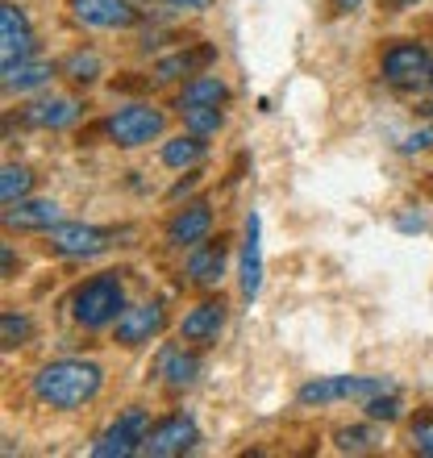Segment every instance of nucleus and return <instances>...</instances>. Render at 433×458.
<instances>
[{
    "instance_id": "nucleus-1",
    "label": "nucleus",
    "mask_w": 433,
    "mask_h": 458,
    "mask_svg": "<svg viewBox=\"0 0 433 458\" xmlns=\"http://www.w3.org/2000/svg\"><path fill=\"white\" fill-rule=\"evenodd\" d=\"M100 384H105V371L97 362L59 359V362H47L34 375V396L42 404H50V409H80L88 400H97Z\"/></svg>"
},
{
    "instance_id": "nucleus-2",
    "label": "nucleus",
    "mask_w": 433,
    "mask_h": 458,
    "mask_svg": "<svg viewBox=\"0 0 433 458\" xmlns=\"http://www.w3.org/2000/svg\"><path fill=\"white\" fill-rule=\"evenodd\" d=\"M121 313H125V288L117 276H92L72 292V317L84 329L117 326Z\"/></svg>"
},
{
    "instance_id": "nucleus-3",
    "label": "nucleus",
    "mask_w": 433,
    "mask_h": 458,
    "mask_svg": "<svg viewBox=\"0 0 433 458\" xmlns=\"http://www.w3.org/2000/svg\"><path fill=\"white\" fill-rule=\"evenodd\" d=\"M163 130H167V117H163V109L146 105V100H138V105H125V109H117L113 117L105 121V138H108V142H117V146H125V150L155 142Z\"/></svg>"
},
{
    "instance_id": "nucleus-4",
    "label": "nucleus",
    "mask_w": 433,
    "mask_h": 458,
    "mask_svg": "<svg viewBox=\"0 0 433 458\" xmlns=\"http://www.w3.org/2000/svg\"><path fill=\"white\" fill-rule=\"evenodd\" d=\"M379 392H392V384L379 375H325V379L304 384L296 400L301 404H334V400H371Z\"/></svg>"
},
{
    "instance_id": "nucleus-5",
    "label": "nucleus",
    "mask_w": 433,
    "mask_h": 458,
    "mask_svg": "<svg viewBox=\"0 0 433 458\" xmlns=\"http://www.w3.org/2000/svg\"><path fill=\"white\" fill-rule=\"evenodd\" d=\"M146 434H150V412L146 409H125L117 421L97 437L92 454L97 458H130L146 446Z\"/></svg>"
},
{
    "instance_id": "nucleus-6",
    "label": "nucleus",
    "mask_w": 433,
    "mask_h": 458,
    "mask_svg": "<svg viewBox=\"0 0 433 458\" xmlns=\"http://www.w3.org/2000/svg\"><path fill=\"white\" fill-rule=\"evenodd\" d=\"M433 75V55L421 42H396L384 50V80L392 88H417Z\"/></svg>"
},
{
    "instance_id": "nucleus-7",
    "label": "nucleus",
    "mask_w": 433,
    "mask_h": 458,
    "mask_svg": "<svg viewBox=\"0 0 433 458\" xmlns=\"http://www.w3.org/2000/svg\"><path fill=\"white\" fill-rule=\"evenodd\" d=\"M50 246L63 254V259H97L113 246V233L100 225H84V221H72V225H55L50 229Z\"/></svg>"
},
{
    "instance_id": "nucleus-8",
    "label": "nucleus",
    "mask_w": 433,
    "mask_h": 458,
    "mask_svg": "<svg viewBox=\"0 0 433 458\" xmlns=\"http://www.w3.org/2000/svg\"><path fill=\"white\" fill-rule=\"evenodd\" d=\"M200 442V434H196V421L192 417H167V421L150 425V434H146V446L142 454L150 458H175V454H188V450Z\"/></svg>"
},
{
    "instance_id": "nucleus-9",
    "label": "nucleus",
    "mask_w": 433,
    "mask_h": 458,
    "mask_svg": "<svg viewBox=\"0 0 433 458\" xmlns=\"http://www.w3.org/2000/svg\"><path fill=\"white\" fill-rule=\"evenodd\" d=\"M167 326V313H163V304H125V313L117 317V334L121 346H146L150 338H158Z\"/></svg>"
},
{
    "instance_id": "nucleus-10",
    "label": "nucleus",
    "mask_w": 433,
    "mask_h": 458,
    "mask_svg": "<svg viewBox=\"0 0 433 458\" xmlns=\"http://www.w3.org/2000/svg\"><path fill=\"white\" fill-rule=\"evenodd\" d=\"M75 21L92 25V30H130L138 25V9L130 0H67Z\"/></svg>"
},
{
    "instance_id": "nucleus-11",
    "label": "nucleus",
    "mask_w": 433,
    "mask_h": 458,
    "mask_svg": "<svg viewBox=\"0 0 433 458\" xmlns=\"http://www.w3.org/2000/svg\"><path fill=\"white\" fill-rule=\"evenodd\" d=\"M213 229V205L208 200H188L183 208H175L167 221V242L171 246H200Z\"/></svg>"
},
{
    "instance_id": "nucleus-12",
    "label": "nucleus",
    "mask_w": 433,
    "mask_h": 458,
    "mask_svg": "<svg viewBox=\"0 0 433 458\" xmlns=\"http://www.w3.org/2000/svg\"><path fill=\"white\" fill-rule=\"evenodd\" d=\"M30 50H34V30H30V17L21 13V4L4 0V4H0V59H4V63L30 59Z\"/></svg>"
},
{
    "instance_id": "nucleus-13",
    "label": "nucleus",
    "mask_w": 433,
    "mask_h": 458,
    "mask_svg": "<svg viewBox=\"0 0 433 458\" xmlns=\"http://www.w3.org/2000/svg\"><path fill=\"white\" fill-rule=\"evenodd\" d=\"M225 259H229L225 238H216V242L205 238L188 254V279H192L196 288H213V284H221V276H225Z\"/></svg>"
},
{
    "instance_id": "nucleus-14",
    "label": "nucleus",
    "mask_w": 433,
    "mask_h": 458,
    "mask_svg": "<svg viewBox=\"0 0 433 458\" xmlns=\"http://www.w3.org/2000/svg\"><path fill=\"white\" fill-rule=\"evenodd\" d=\"M242 296L254 301L263 292V238H259V213L246 217V233H242Z\"/></svg>"
},
{
    "instance_id": "nucleus-15",
    "label": "nucleus",
    "mask_w": 433,
    "mask_h": 458,
    "mask_svg": "<svg viewBox=\"0 0 433 458\" xmlns=\"http://www.w3.org/2000/svg\"><path fill=\"white\" fill-rule=\"evenodd\" d=\"M221 329H225V304L221 301H200L192 313L183 317V342H192V346H213L221 338Z\"/></svg>"
},
{
    "instance_id": "nucleus-16",
    "label": "nucleus",
    "mask_w": 433,
    "mask_h": 458,
    "mask_svg": "<svg viewBox=\"0 0 433 458\" xmlns=\"http://www.w3.org/2000/svg\"><path fill=\"white\" fill-rule=\"evenodd\" d=\"M80 117V105L72 97H38L30 109H25V125L34 130H67Z\"/></svg>"
},
{
    "instance_id": "nucleus-17",
    "label": "nucleus",
    "mask_w": 433,
    "mask_h": 458,
    "mask_svg": "<svg viewBox=\"0 0 433 458\" xmlns=\"http://www.w3.org/2000/svg\"><path fill=\"white\" fill-rule=\"evenodd\" d=\"M4 225L9 229H50V225H59V205H55V200H17V205H4Z\"/></svg>"
},
{
    "instance_id": "nucleus-18",
    "label": "nucleus",
    "mask_w": 433,
    "mask_h": 458,
    "mask_svg": "<svg viewBox=\"0 0 433 458\" xmlns=\"http://www.w3.org/2000/svg\"><path fill=\"white\" fill-rule=\"evenodd\" d=\"M213 59H216V50H213V47L180 50V55H171V59H158L155 80H158V84H171V80H183V75H200Z\"/></svg>"
},
{
    "instance_id": "nucleus-19",
    "label": "nucleus",
    "mask_w": 433,
    "mask_h": 458,
    "mask_svg": "<svg viewBox=\"0 0 433 458\" xmlns=\"http://www.w3.org/2000/svg\"><path fill=\"white\" fill-rule=\"evenodd\" d=\"M4 92H34V88L50 84L55 67L42 59H17V63H4Z\"/></svg>"
},
{
    "instance_id": "nucleus-20",
    "label": "nucleus",
    "mask_w": 433,
    "mask_h": 458,
    "mask_svg": "<svg viewBox=\"0 0 433 458\" xmlns=\"http://www.w3.org/2000/svg\"><path fill=\"white\" fill-rule=\"evenodd\" d=\"M158 375H163V384L167 387H192L196 375H200V359H196L192 350H163Z\"/></svg>"
},
{
    "instance_id": "nucleus-21",
    "label": "nucleus",
    "mask_w": 433,
    "mask_h": 458,
    "mask_svg": "<svg viewBox=\"0 0 433 458\" xmlns=\"http://www.w3.org/2000/svg\"><path fill=\"white\" fill-rule=\"evenodd\" d=\"M205 158V138L200 133H180V138H171L167 146H163V163L167 167H175V171H188V167H196Z\"/></svg>"
},
{
    "instance_id": "nucleus-22",
    "label": "nucleus",
    "mask_w": 433,
    "mask_h": 458,
    "mask_svg": "<svg viewBox=\"0 0 433 458\" xmlns=\"http://www.w3.org/2000/svg\"><path fill=\"white\" fill-rule=\"evenodd\" d=\"M225 100H229V88L216 75H192L180 92V109H188V105H225Z\"/></svg>"
},
{
    "instance_id": "nucleus-23",
    "label": "nucleus",
    "mask_w": 433,
    "mask_h": 458,
    "mask_svg": "<svg viewBox=\"0 0 433 458\" xmlns=\"http://www.w3.org/2000/svg\"><path fill=\"white\" fill-rule=\"evenodd\" d=\"M63 75L72 80V84H97L100 75V55L97 50H75L63 59Z\"/></svg>"
},
{
    "instance_id": "nucleus-24",
    "label": "nucleus",
    "mask_w": 433,
    "mask_h": 458,
    "mask_svg": "<svg viewBox=\"0 0 433 458\" xmlns=\"http://www.w3.org/2000/svg\"><path fill=\"white\" fill-rule=\"evenodd\" d=\"M183 113V125L192 133H200V138H208V133H216L221 125H225V113H221V105H188Z\"/></svg>"
},
{
    "instance_id": "nucleus-25",
    "label": "nucleus",
    "mask_w": 433,
    "mask_h": 458,
    "mask_svg": "<svg viewBox=\"0 0 433 458\" xmlns=\"http://www.w3.org/2000/svg\"><path fill=\"white\" fill-rule=\"evenodd\" d=\"M30 188H34V175H30V167H17V163H9V167L0 171V200H4V205H17V200H25V196H30Z\"/></svg>"
},
{
    "instance_id": "nucleus-26",
    "label": "nucleus",
    "mask_w": 433,
    "mask_h": 458,
    "mask_svg": "<svg viewBox=\"0 0 433 458\" xmlns=\"http://www.w3.org/2000/svg\"><path fill=\"white\" fill-rule=\"evenodd\" d=\"M379 446V434L367 429V425H350V429H337V450L342 454H367V450Z\"/></svg>"
},
{
    "instance_id": "nucleus-27",
    "label": "nucleus",
    "mask_w": 433,
    "mask_h": 458,
    "mask_svg": "<svg viewBox=\"0 0 433 458\" xmlns=\"http://www.w3.org/2000/svg\"><path fill=\"white\" fill-rule=\"evenodd\" d=\"M409 446H412V454L433 458V409L417 412L409 421Z\"/></svg>"
},
{
    "instance_id": "nucleus-28",
    "label": "nucleus",
    "mask_w": 433,
    "mask_h": 458,
    "mask_svg": "<svg viewBox=\"0 0 433 458\" xmlns=\"http://www.w3.org/2000/svg\"><path fill=\"white\" fill-rule=\"evenodd\" d=\"M30 334H34V326H30V317L25 313H4L0 317V338H4V350H13V346H25L30 342Z\"/></svg>"
},
{
    "instance_id": "nucleus-29",
    "label": "nucleus",
    "mask_w": 433,
    "mask_h": 458,
    "mask_svg": "<svg viewBox=\"0 0 433 458\" xmlns=\"http://www.w3.org/2000/svg\"><path fill=\"white\" fill-rule=\"evenodd\" d=\"M367 417H371V421H396V417H400L396 387H392V392H379V396L367 400Z\"/></svg>"
},
{
    "instance_id": "nucleus-30",
    "label": "nucleus",
    "mask_w": 433,
    "mask_h": 458,
    "mask_svg": "<svg viewBox=\"0 0 433 458\" xmlns=\"http://www.w3.org/2000/svg\"><path fill=\"white\" fill-rule=\"evenodd\" d=\"M167 9H175V13H200V9H208L213 0H163Z\"/></svg>"
},
{
    "instance_id": "nucleus-31",
    "label": "nucleus",
    "mask_w": 433,
    "mask_h": 458,
    "mask_svg": "<svg viewBox=\"0 0 433 458\" xmlns=\"http://www.w3.org/2000/svg\"><path fill=\"white\" fill-rule=\"evenodd\" d=\"M433 146V130H421V133H409V142H404V150H429Z\"/></svg>"
},
{
    "instance_id": "nucleus-32",
    "label": "nucleus",
    "mask_w": 433,
    "mask_h": 458,
    "mask_svg": "<svg viewBox=\"0 0 433 458\" xmlns=\"http://www.w3.org/2000/svg\"><path fill=\"white\" fill-rule=\"evenodd\" d=\"M359 4H362V0H329V9H334V13H354Z\"/></svg>"
},
{
    "instance_id": "nucleus-33",
    "label": "nucleus",
    "mask_w": 433,
    "mask_h": 458,
    "mask_svg": "<svg viewBox=\"0 0 433 458\" xmlns=\"http://www.w3.org/2000/svg\"><path fill=\"white\" fill-rule=\"evenodd\" d=\"M392 9H409V4H417V0H387Z\"/></svg>"
},
{
    "instance_id": "nucleus-34",
    "label": "nucleus",
    "mask_w": 433,
    "mask_h": 458,
    "mask_svg": "<svg viewBox=\"0 0 433 458\" xmlns=\"http://www.w3.org/2000/svg\"><path fill=\"white\" fill-rule=\"evenodd\" d=\"M429 80H433V75H429Z\"/></svg>"
}]
</instances>
